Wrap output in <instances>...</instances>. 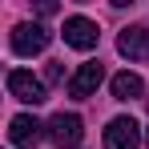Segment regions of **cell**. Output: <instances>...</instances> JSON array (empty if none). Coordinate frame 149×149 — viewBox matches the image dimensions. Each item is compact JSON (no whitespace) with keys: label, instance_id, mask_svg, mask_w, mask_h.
Returning <instances> with one entry per match:
<instances>
[{"label":"cell","instance_id":"obj_1","mask_svg":"<svg viewBox=\"0 0 149 149\" xmlns=\"http://www.w3.org/2000/svg\"><path fill=\"white\" fill-rule=\"evenodd\" d=\"M8 93L16 101H24V105H40V101L49 97V93H45V81L32 77L28 69H12V73H8Z\"/></svg>","mask_w":149,"mask_h":149},{"label":"cell","instance_id":"obj_2","mask_svg":"<svg viewBox=\"0 0 149 149\" xmlns=\"http://www.w3.org/2000/svg\"><path fill=\"white\" fill-rule=\"evenodd\" d=\"M105 149H141V129L133 117H113L105 125Z\"/></svg>","mask_w":149,"mask_h":149},{"label":"cell","instance_id":"obj_3","mask_svg":"<svg viewBox=\"0 0 149 149\" xmlns=\"http://www.w3.org/2000/svg\"><path fill=\"white\" fill-rule=\"evenodd\" d=\"M49 49V28L40 24H16L12 28V52L16 56H36Z\"/></svg>","mask_w":149,"mask_h":149},{"label":"cell","instance_id":"obj_4","mask_svg":"<svg viewBox=\"0 0 149 149\" xmlns=\"http://www.w3.org/2000/svg\"><path fill=\"white\" fill-rule=\"evenodd\" d=\"M97 40H101V32H97V24L89 16H69L65 20V45L89 52V49H97Z\"/></svg>","mask_w":149,"mask_h":149},{"label":"cell","instance_id":"obj_5","mask_svg":"<svg viewBox=\"0 0 149 149\" xmlns=\"http://www.w3.org/2000/svg\"><path fill=\"white\" fill-rule=\"evenodd\" d=\"M117 52L129 61H149V28L145 24H129L117 36Z\"/></svg>","mask_w":149,"mask_h":149},{"label":"cell","instance_id":"obj_6","mask_svg":"<svg viewBox=\"0 0 149 149\" xmlns=\"http://www.w3.org/2000/svg\"><path fill=\"white\" fill-rule=\"evenodd\" d=\"M101 81H105V69H101L97 61H89V65H81V69L73 73V81H69V97H77V101L93 97Z\"/></svg>","mask_w":149,"mask_h":149},{"label":"cell","instance_id":"obj_7","mask_svg":"<svg viewBox=\"0 0 149 149\" xmlns=\"http://www.w3.org/2000/svg\"><path fill=\"white\" fill-rule=\"evenodd\" d=\"M49 137L61 149H73L77 141H81V117H77V113H56L49 121Z\"/></svg>","mask_w":149,"mask_h":149},{"label":"cell","instance_id":"obj_8","mask_svg":"<svg viewBox=\"0 0 149 149\" xmlns=\"http://www.w3.org/2000/svg\"><path fill=\"white\" fill-rule=\"evenodd\" d=\"M40 129H45V125L36 121V117L20 113V117H12V121H8V141H12V145H20V149H32L36 141H40Z\"/></svg>","mask_w":149,"mask_h":149},{"label":"cell","instance_id":"obj_9","mask_svg":"<svg viewBox=\"0 0 149 149\" xmlns=\"http://www.w3.org/2000/svg\"><path fill=\"white\" fill-rule=\"evenodd\" d=\"M109 89H113L117 101H137L141 93H145V81H141L137 73H117L113 81H109Z\"/></svg>","mask_w":149,"mask_h":149},{"label":"cell","instance_id":"obj_10","mask_svg":"<svg viewBox=\"0 0 149 149\" xmlns=\"http://www.w3.org/2000/svg\"><path fill=\"white\" fill-rule=\"evenodd\" d=\"M45 77H49V81H61V77H65V69H61V61H52V65H49V73H45Z\"/></svg>","mask_w":149,"mask_h":149},{"label":"cell","instance_id":"obj_11","mask_svg":"<svg viewBox=\"0 0 149 149\" xmlns=\"http://www.w3.org/2000/svg\"><path fill=\"white\" fill-rule=\"evenodd\" d=\"M145 141H149V133H145Z\"/></svg>","mask_w":149,"mask_h":149}]
</instances>
